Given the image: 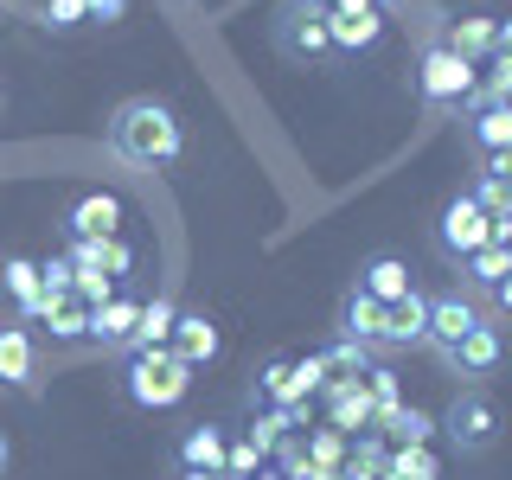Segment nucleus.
<instances>
[{"instance_id": "nucleus-40", "label": "nucleus", "mask_w": 512, "mask_h": 480, "mask_svg": "<svg viewBox=\"0 0 512 480\" xmlns=\"http://www.w3.org/2000/svg\"><path fill=\"white\" fill-rule=\"evenodd\" d=\"M480 173H500V180H512V148L506 154H487V167H480Z\"/></svg>"}, {"instance_id": "nucleus-37", "label": "nucleus", "mask_w": 512, "mask_h": 480, "mask_svg": "<svg viewBox=\"0 0 512 480\" xmlns=\"http://www.w3.org/2000/svg\"><path fill=\"white\" fill-rule=\"evenodd\" d=\"M256 391L276 397V410H282V404H288V359H269V365H263V378H256Z\"/></svg>"}, {"instance_id": "nucleus-5", "label": "nucleus", "mask_w": 512, "mask_h": 480, "mask_svg": "<svg viewBox=\"0 0 512 480\" xmlns=\"http://www.w3.org/2000/svg\"><path fill=\"white\" fill-rule=\"evenodd\" d=\"M487 244H493V218L480 212L474 192H455V199L436 212V256L448 269H461L474 250H487Z\"/></svg>"}, {"instance_id": "nucleus-16", "label": "nucleus", "mask_w": 512, "mask_h": 480, "mask_svg": "<svg viewBox=\"0 0 512 480\" xmlns=\"http://www.w3.org/2000/svg\"><path fill=\"white\" fill-rule=\"evenodd\" d=\"M423 340H429V295L410 288L404 301L384 308V346H423Z\"/></svg>"}, {"instance_id": "nucleus-7", "label": "nucleus", "mask_w": 512, "mask_h": 480, "mask_svg": "<svg viewBox=\"0 0 512 480\" xmlns=\"http://www.w3.org/2000/svg\"><path fill=\"white\" fill-rule=\"evenodd\" d=\"M480 320H487V314H480L474 295H461V288H442V295H429V340H423V346L442 359V352H455L461 340H468Z\"/></svg>"}, {"instance_id": "nucleus-33", "label": "nucleus", "mask_w": 512, "mask_h": 480, "mask_svg": "<svg viewBox=\"0 0 512 480\" xmlns=\"http://www.w3.org/2000/svg\"><path fill=\"white\" fill-rule=\"evenodd\" d=\"M244 436H250V448H256V455H276V448H282V436H288V423H282V410H263V416H256V423L244 429Z\"/></svg>"}, {"instance_id": "nucleus-31", "label": "nucleus", "mask_w": 512, "mask_h": 480, "mask_svg": "<svg viewBox=\"0 0 512 480\" xmlns=\"http://www.w3.org/2000/svg\"><path fill=\"white\" fill-rule=\"evenodd\" d=\"M365 391H372V404H378V423H384L397 404H404V384H397L391 365H372V372H365Z\"/></svg>"}, {"instance_id": "nucleus-41", "label": "nucleus", "mask_w": 512, "mask_h": 480, "mask_svg": "<svg viewBox=\"0 0 512 480\" xmlns=\"http://www.w3.org/2000/svg\"><path fill=\"white\" fill-rule=\"evenodd\" d=\"M493 308H500V314H512V276H506L500 288H493Z\"/></svg>"}, {"instance_id": "nucleus-46", "label": "nucleus", "mask_w": 512, "mask_h": 480, "mask_svg": "<svg viewBox=\"0 0 512 480\" xmlns=\"http://www.w3.org/2000/svg\"><path fill=\"white\" fill-rule=\"evenodd\" d=\"M0 109H7V90H0Z\"/></svg>"}, {"instance_id": "nucleus-39", "label": "nucleus", "mask_w": 512, "mask_h": 480, "mask_svg": "<svg viewBox=\"0 0 512 480\" xmlns=\"http://www.w3.org/2000/svg\"><path fill=\"white\" fill-rule=\"evenodd\" d=\"M288 480H346V468H308V461H295Z\"/></svg>"}, {"instance_id": "nucleus-9", "label": "nucleus", "mask_w": 512, "mask_h": 480, "mask_svg": "<svg viewBox=\"0 0 512 480\" xmlns=\"http://www.w3.org/2000/svg\"><path fill=\"white\" fill-rule=\"evenodd\" d=\"M320 404H327V423L346 429V436H365V429H378V404H372V391H365V378H327Z\"/></svg>"}, {"instance_id": "nucleus-6", "label": "nucleus", "mask_w": 512, "mask_h": 480, "mask_svg": "<svg viewBox=\"0 0 512 480\" xmlns=\"http://www.w3.org/2000/svg\"><path fill=\"white\" fill-rule=\"evenodd\" d=\"M500 429H506V416H500V404H493L487 391H455V397H448L442 436L455 442L461 455H487V448L500 442Z\"/></svg>"}, {"instance_id": "nucleus-25", "label": "nucleus", "mask_w": 512, "mask_h": 480, "mask_svg": "<svg viewBox=\"0 0 512 480\" xmlns=\"http://www.w3.org/2000/svg\"><path fill=\"white\" fill-rule=\"evenodd\" d=\"M378 429H384V436H391V448H423V442L436 436L442 423H436V416H423V410H416V404H397V410L384 416Z\"/></svg>"}, {"instance_id": "nucleus-2", "label": "nucleus", "mask_w": 512, "mask_h": 480, "mask_svg": "<svg viewBox=\"0 0 512 480\" xmlns=\"http://www.w3.org/2000/svg\"><path fill=\"white\" fill-rule=\"evenodd\" d=\"M192 391V365L173 346H148L122 359V397L135 410H180Z\"/></svg>"}, {"instance_id": "nucleus-34", "label": "nucleus", "mask_w": 512, "mask_h": 480, "mask_svg": "<svg viewBox=\"0 0 512 480\" xmlns=\"http://www.w3.org/2000/svg\"><path fill=\"white\" fill-rule=\"evenodd\" d=\"M122 288H116V276L109 269H77V301L84 308H103V301H116Z\"/></svg>"}, {"instance_id": "nucleus-28", "label": "nucleus", "mask_w": 512, "mask_h": 480, "mask_svg": "<svg viewBox=\"0 0 512 480\" xmlns=\"http://www.w3.org/2000/svg\"><path fill=\"white\" fill-rule=\"evenodd\" d=\"M487 103H512V52H493L480 64V90H474V109Z\"/></svg>"}, {"instance_id": "nucleus-44", "label": "nucleus", "mask_w": 512, "mask_h": 480, "mask_svg": "<svg viewBox=\"0 0 512 480\" xmlns=\"http://www.w3.org/2000/svg\"><path fill=\"white\" fill-rule=\"evenodd\" d=\"M180 480H231V474H192V468H180Z\"/></svg>"}, {"instance_id": "nucleus-30", "label": "nucleus", "mask_w": 512, "mask_h": 480, "mask_svg": "<svg viewBox=\"0 0 512 480\" xmlns=\"http://www.w3.org/2000/svg\"><path fill=\"white\" fill-rule=\"evenodd\" d=\"M474 199H480V212L487 218H512V180H500V173H474Z\"/></svg>"}, {"instance_id": "nucleus-14", "label": "nucleus", "mask_w": 512, "mask_h": 480, "mask_svg": "<svg viewBox=\"0 0 512 480\" xmlns=\"http://www.w3.org/2000/svg\"><path fill=\"white\" fill-rule=\"evenodd\" d=\"M448 52H461L468 64H487L493 52H500V13H461L455 26H448Z\"/></svg>"}, {"instance_id": "nucleus-8", "label": "nucleus", "mask_w": 512, "mask_h": 480, "mask_svg": "<svg viewBox=\"0 0 512 480\" xmlns=\"http://www.w3.org/2000/svg\"><path fill=\"white\" fill-rule=\"evenodd\" d=\"M327 32H333V52L359 58V52H372V45L384 39V13L372 7V0H333V7H327Z\"/></svg>"}, {"instance_id": "nucleus-10", "label": "nucleus", "mask_w": 512, "mask_h": 480, "mask_svg": "<svg viewBox=\"0 0 512 480\" xmlns=\"http://www.w3.org/2000/svg\"><path fill=\"white\" fill-rule=\"evenodd\" d=\"M0 391L39 397V340L26 327H0Z\"/></svg>"}, {"instance_id": "nucleus-22", "label": "nucleus", "mask_w": 512, "mask_h": 480, "mask_svg": "<svg viewBox=\"0 0 512 480\" xmlns=\"http://www.w3.org/2000/svg\"><path fill=\"white\" fill-rule=\"evenodd\" d=\"M173 320H180V308H173L167 295H148V301H141V320H135V340H128V352L167 346L173 340Z\"/></svg>"}, {"instance_id": "nucleus-4", "label": "nucleus", "mask_w": 512, "mask_h": 480, "mask_svg": "<svg viewBox=\"0 0 512 480\" xmlns=\"http://www.w3.org/2000/svg\"><path fill=\"white\" fill-rule=\"evenodd\" d=\"M269 39L288 64H320L333 58V32H327V7L320 0H282L276 20H269Z\"/></svg>"}, {"instance_id": "nucleus-13", "label": "nucleus", "mask_w": 512, "mask_h": 480, "mask_svg": "<svg viewBox=\"0 0 512 480\" xmlns=\"http://www.w3.org/2000/svg\"><path fill=\"white\" fill-rule=\"evenodd\" d=\"M167 346L180 352L192 372H205V365H218L224 333H218V320H212V314H180V320H173V340H167Z\"/></svg>"}, {"instance_id": "nucleus-15", "label": "nucleus", "mask_w": 512, "mask_h": 480, "mask_svg": "<svg viewBox=\"0 0 512 480\" xmlns=\"http://www.w3.org/2000/svg\"><path fill=\"white\" fill-rule=\"evenodd\" d=\"M135 320H141V301L135 295H116V301H103V308H90V340L103 346V352H128Z\"/></svg>"}, {"instance_id": "nucleus-11", "label": "nucleus", "mask_w": 512, "mask_h": 480, "mask_svg": "<svg viewBox=\"0 0 512 480\" xmlns=\"http://www.w3.org/2000/svg\"><path fill=\"white\" fill-rule=\"evenodd\" d=\"M333 333L340 340H359V346H384V301L365 295L359 282L340 295V314H333Z\"/></svg>"}, {"instance_id": "nucleus-36", "label": "nucleus", "mask_w": 512, "mask_h": 480, "mask_svg": "<svg viewBox=\"0 0 512 480\" xmlns=\"http://www.w3.org/2000/svg\"><path fill=\"white\" fill-rule=\"evenodd\" d=\"M103 269L122 282L128 269H135V244H128V237H103Z\"/></svg>"}, {"instance_id": "nucleus-26", "label": "nucleus", "mask_w": 512, "mask_h": 480, "mask_svg": "<svg viewBox=\"0 0 512 480\" xmlns=\"http://www.w3.org/2000/svg\"><path fill=\"white\" fill-rule=\"evenodd\" d=\"M384 480H442V461L436 448H391V468H384Z\"/></svg>"}, {"instance_id": "nucleus-1", "label": "nucleus", "mask_w": 512, "mask_h": 480, "mask_svg": "<svg viewBox=\"0 0 512 480\" xmlns=\"http://www.w3.org/2000/svg\"><path fill=\"white\" fill-rule=\"evenodd\" d=\"M103 135H109V154L128 160V167H180L186 160V122L160 96H122L109 109Z\"/></svg>"}, {"instance_id": "nucleus-21", "label": "nucleus", "mask_w": 512, "mask_h": 480, "mask_svg": "<svg viewBox=\"0 0 512 480\" xmlns=\"http://www.w3.org/2000/svg\"><path fill=\"white\" fill-rule=\"evenodd\" d=\"M468 141H474V154H506V148H512V103H487V109H474Z\"/></svg>"}, {"instance_id": "nucleus-35", "label": "nucleus", "mask_w": 512, "mask_h": 480, "mask_svg": "<svg viewBox=\"0 0 512 480\" xmlns=\"http://www.w3.org/2000/svg\"><path fill=\"white\" fill-rule=\"evenodd\" d=\"M90 20V0H45V26L52 32H71Z\"/></svg>"}, {"instance_id": "nucleus-12", "label": "nucleus", "mask_w": 512, "mask_h": 480, "mask_svg": "<svg viewBox=\"0 0 512 480\" xmlns=\"http://www.w3.org/2000/svg\"><path fill=\"white\" fill-rule=\"evenodd\" d=\"M500 359H506V333L493 327V320H480V327H474L455 352H442V365H448L455 378H487Z\"/></svg>"}, {"instance_id": "nucleus-27", "label": "nucleus", "mask_w": 512, "mask_h": 480, "mask_svg": "<svg viewBox=\"0 0 512 480\" xmlns=\"http://www.w3.org/2000/svg\"><path fill=\"white\" fill-rule=\"evenodd\" d=\"M352 461V436L346 429H308V468H346Z\"/></svg>"}, {"instance_id": "nucleus-17", "label": "nucleus", "mask_w": 512, "mask_h": 480, "mask_svg": "<svg viewBox=\"0 0 512 480\" xmlns=\"http://www.w3.org/2000/svg\"><path fill=\"white\" fill-rule=\"evenodd\" d=\"M224 455H231V436L218 423H192L180 436V468L192 474H224Z\"/></svg>"}, {"instance_id": "nucleus-23", "label": "nucleus", "mask_w": 512, "mask_h": 480, "mask_svg": "<svg viewBox=\"0 0 512 480\" xmlns=\"http://www.w3.org/2000/svg\"><path fill=\"white\" fill-rule=\"evenodd\" d=\"M461 276H468V288H480V295H493L506 276H512V244H487L474 250L468 263H461Z\"/></svg>"}, {"instance_id": "nucleus-19", "label": "nucleus", "mask_w": 512, "mask_h": 480, "mask_svg": "<svg viewBox=\"0 0 512 480\" xmlns=\"http://www.w3.org/2000/svg\"><path fill=\"white\" fill-rule=\"evenodd\" d=\"M0 288L13 295V308L26 320L45 314V282H39V263H32V256H7V263H0Z\"/></svg>"}, {"instance_id": "nucleus-3", "label": "nucleus", "mask_w": 512, "mask_h": 480, "mask_svg": "<svg viewBox=\"0 0 512 480\" xmlns=\"http://www.w3.org/2000/svg\"><path fill=\"white\" fill-rule=\"evenodd\" d=\"M474 90H480V64L448 52L442 39L423 45V58H416V96H423V109H474Z\"/></svg>"}, {"instance_id": "nucleus-42", "label": "nucleus", "mask_w": 512, "mask_h": 480, "mask_svg": "<svg viewBox=\"0 0 512 480\" xmlns=\"http://www.w3.org/2000/svg\"><path fill=\"white\" fill-rule=\"evenodd\" d=\"M500 52H512V13L500 20Z\"/></svg>"}, {"instance_id": "nucleus-29", "label": "nucleus", "mask_w": 512, "mask_h": 480, "mask_svg": "<svg viewBox=\"0 0 512 480\" xmlns=\"http://www.w3.org/2000/svg\"><path fill=\"white\" fill-rule=\"evenodd\" d=\"M320 359H327V378H365L372 372V346H359V340H333Z\"/></svg>"}, {"instance_id": "nucleus-32", "label": "nucleus", "mask_w": 512, "mask_h": 480, "mask_svg": "<svg viewBox=\"0 0 512 480\" xmlns=\"http://www.w3.org/2000/svg\"><path fill=\"white\" fill-rule=\"evenodd\" d=\"M39 282H45V301L77 295V263H71V256H45V263H39Z\"/></svg>"}, {"instance_id": "nucleus-24", "label": "nucleus", "mask_w": 512, "mask_h": 480, "mask_svg": "<svg viewBox=\"0 0 512 480\" xmlns=\"http://www.w3.org/2000/svg\"><path fill=\"white\" fill-rule=\"evenodd\" d=\"M45 333H52L58 346H71V340H90V308L77 295H64V301H45Z\"/></svg>"}, {"instance_id": "nucleus-20", "label": "nucleus", "mask_w": 512, "mask_h": 480, "mask_svg": "<svg viewBox=\"0 0 512 480\" xmlns=\"http://www.w3.org/2000/svg\"><path fill=\"white\" fill-rule=\"evenodd\" d=\"M359 288H365V295H378L384 301V308H391V301H404L410 295V269H404V256H372V263H365L359 269Z\"/></svg>"}, {"instance_id": "nucleus-18", "label": "nucleus", "mask_w": 512, "mask_h": 480, "mask_svg": "<svg viewBox=\"0 0 512 480\" xmlns=\"http://www.w3.org/2000/svg\"><path fill=\"white\" fill-rule=\"evenodd\" d=\"M64 224H71V237H116L122 199H116V192H84V199L64 212Z\"/></svg>"}, {"instance_id": "nucleus-47", "label": "nucleus", "mask_w": 512, "mask_h": 480, "mask_svg": "<svg viewBox=\"0 0 512 480\" xmlns=\"http://www.w3.org/2000/svg\"><path fill=\"white\" fill-rule=\"evenodd\" d=\"M320 7H333V0H320Z\"/></svg>"}, {"instance_id": "nucleus-38", "label": "nucleus", "mask_w": 512, "mask_h": 480, "mask_svg": "<svg viewBox=\"0 0 512 480\" xmlns=\"http://www.w3.org/2000/svg\"><path fill=\"white\" fill-rule=\"evenodd\" d=\"M122 13H128V0H90V20L96 26H116Z\"/></svg>"}, {"instance_id": "nucleus-43", "label": "nucleus", "mask_w": 512, "mask_h": 480, "mask_svg": "<svg viewBox=\"0 0 512 480\" xmlns=\"http://www.w3.org/2000/svg\"><path fill=\"white\" fill-rule=\"evenodd\" d=\"M7 468H13V442L0 436V474H7Z\"/></svg>"}, {"instance_id": "nucleus-45", "label": "nucleus", "mask_w": 512, "mask_h": 480, "mask_svg": "<svg viewBox=\"0 0 512 480\" xmlns=\"http://www.w3.org/2000/svg\"><path fill=\"white\" fill-rule=\"evenodd\" d=\"M372 7H378V13H384V7H397V0H372Z\"/></svg>"}]
</instances>
